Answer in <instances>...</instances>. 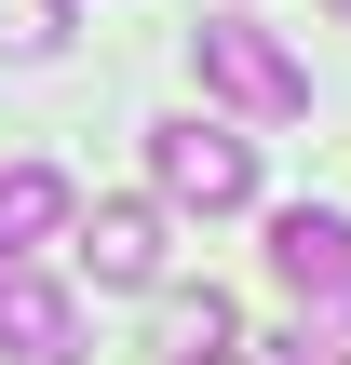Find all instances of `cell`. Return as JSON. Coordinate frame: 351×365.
<instances>
[{
  "label": "cell",
  "instance_id": "cell-1",
  "mask_svg": "<svg viewBox=\"0 0 351 365\" xmlns=\"http://www.w3.org/2000/svg\"><path fill=\"white\" fill-rule=\"evenodd\" d=\"M189 68H203V95H216V108H243V122H298V108H311V68H298L271 27H243V14L189 27Z\"/></svg>",
  "mask_w": 351,
  "mask_h": 365
},
{
  "label": "cell",
  "instance_id": "cell-2",
  "mask_svg": "<svg viewBox=\"0 0 351 365\" xmlns=\"http://www.w3.org/2000/svg\"><path fill=\"white\" fill-rule=\"evenodd\" d=\"M271 271H284L298 325L351 339V217H325V203H284V217H271Z\"/></svg>",
  "mask_w": 351,
  "mask_h": 365
},
{
  "label": "cell",
  "instance_id": "cell-3",
  "mask_svg": "<svg viewBox=\"0 0 351 365\" xmlns=\"http://www.w3.org/2000/svg\"><path fill=\"white\" fill-rule=\"evenodd\" d=\"M149 176H162V203H189V217L257 203V149H243L230 122H162V135H149Z\"/></svg>",
  "mask_w": 351,
  "mask_h": 365
},
{
  "label": "cell",
  "instance_id": "cell-4",
  "mask_svg": "<svg viewBox=\"0 0 351 365\" xmlns=\"http://www.w3.org/2000/svg\"><path fill=\"white\" fill-rule=\"evenodd\" d=\"M0 365H81V298L41 257H0Z\"/></svg>",
  "mask_w": 351,
  "mask_h": 365
},
{
  "label": "cell",
  "instance_id": "cell-5",
  "mask_svg": "<svg viewBox=\"0 0 351 365\" xmlns=\"http://www.w3.org/2000/svg\"><path fill=\"white\" fill-rule=\"evenodd\" d=\"M68 257H81L95 284H162V203H95V217H68Z\"/></svg>",
  "mask_w": 351,
  "mask_h": 365
},
{
  "label": "cell",
  "instance_id": "cell-6",
  "mask_svg": "<svg viewBox=\"0 0 351 365\" xmlns=\"http://www.w3.org/2000/svg\"><path fill=\"white\" fill-rule=\"evenodd\" d=\"M68 217H81V190H68L54 163H0V257H41V244H68Z\"/></svg>",
  "mask_w": 351,
  "mask_h": 365
},
{
  "label": "cell",
  "instance_id": "cell-7",
  "mask_svg": "<svg viewBox=\"0 0 351 365\" xmlns=\"http://www.w3.org/2000/svg\"><path fill=\"white\" fill-rule=\"evenodd\" d=\"M243 352V312H230V298H216V284H203V298H176V312H162V365H230Z\"/></svg>",
  "mask_w": 351,
  "mask_h": 365
},
{
  "label": "cell",
  "instance_id": "cell-8",
  "mask_svg": "<svg viewBox=\"0 0 351 365\" xmlns=\"http://www.w3.org/2000/svg\"><path fill=\"white\" fill-rule=\"evenodd\" d=\"M54 41H68V0H0V54L14 68H41Z\"/></svg>",
  "mask_w": 351,
  "mask_h": 365
},
{
  "label": "cell",
  "instance_id": "cell-9",
  "mask_svg": "<svg viewBox=\"0 0 351 365\" xmlns=\"http://www.w3.org/2000/svg\"><path fill=\"white\" fill-rule=\"evenodd\" d=\"M271 365H351V352L325 339V325H298V339H271Z\"/></svg>",
  "mask_w": 351,
  "mask_h": 365
}]
</instances>
